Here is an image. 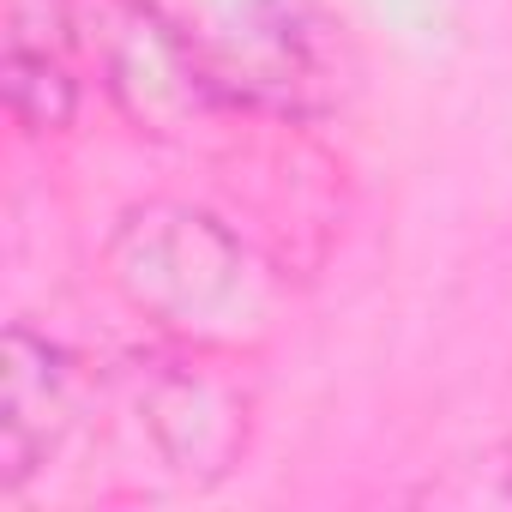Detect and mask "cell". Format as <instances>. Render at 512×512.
Segmentation results:
<instances>
[{"label":"cell","mask_w":512,"mask_h":512,"mask_svg":"<svg viewBox=\"0 0 512 512\" xmlns=\"http://www.w3.org/2000/svg\"><path fill=\"white\" fill-rule=\"evenodd\" d=\"M115 410L163 476L181 488L223 482L253 434V392L235 374V350L169 344L115 374Z\"/></svg>","instance_id":"2"},{"label":"cell","mask_w":512,"mask_h":512,"mask_svg":"<svg viewBox=\"0 0 512 512\" xmlns=\"http://www.w3.org/2000/svg\"><path fill=\"white\" fill-rule=\"evenodd\" d=\"M79 19L103 91L139 133L175 139L223 109V79L151 0H79Z\"/></svg>","instance_id":"3"},{"label":"cell","mask_w":512,"mask_h":512,"mask_svg":"<svg viewBox=\"0 0 512 512\" xmlns=\"http://www.w3.org/2000/svg\"><path fill=\"white\" fill-rule=\"evenodd\" d=\"M79 55L85 19L79 0H7V37H0V85L19 133L49 139L79 109Z\"/></svg>","instance_id":"5"},{"label":"cell","mask_w":512,"mask_h":512,"mask_svg":"<svg viewBox=\"0 0 512 512\" xmlns=\"http://www.w3.org/2000/svg\"><path fill=\"white\" fill-rule=\"evenodd\" d=\"M103 278L169 344L253 350L272 338L284 278L235 223L187 199L127 205L103 241Z\"/></svg>","instance_id":"1"},{"label":"cell","mask_w":512,"mask_h":512,"mask_svg":"<svg viewBox=\"0 0 512 512\" xmlns=\"http://www.w3.org/2000/svg\"><path fill=\"white\" fill-rule=\"evenodd\" d=\"M103 386L91 368L31 326H7L0 344V494L19 500L67 440L97 416Z\"/></svg>","instance_id":"4"}]
</instances>
